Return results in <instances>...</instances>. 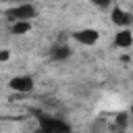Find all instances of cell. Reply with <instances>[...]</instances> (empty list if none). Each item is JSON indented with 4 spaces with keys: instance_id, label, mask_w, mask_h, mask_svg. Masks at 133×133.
I'll use <instances>...</instances> for the list:
<instances>
[{
    "instance_id": "1",
    "label": "cell",
    "mask_w": 133,
    "mask_h": 133,
    "mask_svg": "<svg viewBox=\"0 0 133 133\" xmlns=\"http://www.w3.org/2000/svg\"><path fill=\"white\" fill-rule=\"evenodd\" d=\"M4 17H6L8 23H15V21H33L37 17V6L31 4V2H19V4L10 6L4 12Z\"/></svg>"
},
{
    "instance_id": "2",
    "label": "cell",
    "mask_w": 133,
    "mask_h": 133,
    "mask_svg": "<svg viewBox=\"0 0 133 133\" xmlns=\"http://www.w3.org/2000/svg\"><path fill=\"white\" fill-rule=\"evenodd\" d=\"M73 39L81 46H96L98 39H100V31L91 29V27H83V29H77L73 33Z\"/></svg>"
},
{
    "instance_id": "3",
    "label": "cell",
    "mask_w": 133,
    "mask_h": 133,
    "mask_svg": "<svg viewBox=\"0 0 133 133\" xmlns=\"http://www.w3.org/2000/svg\"><path fill=\"white\" fill-rule=\"evenodd\" d=\"M33 85H35L33 77H29V75H17V77H12L8 81V87L12 91H17V94H29L33 89Z\"/></svg>"
},
{
    "instance_id": "4",
    "label": "cell",
    "mask_w": 133,
    "mask_h": 133,
    "mask_svg": "<svg viewBox=\"0 0 133 133\" xmlns=\"http://www.w3.org/2000/svg\"><path fill=\"white\" fill-rule=\"evenodd\" d=\"M39 129L42 131H69L71 127L64 121H56L50 116H39Z\"/></svg>"
},
{
    "instance_id": "5",
    "label": "cell",
    "mask_w": 133,
    "mask_h": 133,
    "mask_svg": "<svg viewBox=\"0 0 133 133\" xmlns=\"http://www.w3.org/2000/svg\"><path fill=\"white\" fill-rule=\"evenodd\" d=\"M112 23L114 25H118V27H129L131 23H133V15L129 12V10H123V8H112Z\"/></svg>"
},
{
    "instance_id": "6",
    "label": "cell",
    "mask_w": 133,
    "mask_h": 133,
    "mask_svg": "<svg viewBox=\"0 0 133 133\" xmlns=\"http://www.w3.org/2000/svg\"><path fill=\"white\" fill-rule=\"evenodd\" d=\"M114 46L116 48H131L133 46V31L129 27H123L121 31H116L114 35Z\"/></svg>"
},
{
    "instance_id": "7",
    "label": "cell",
    "mask_w": 133,
    "mask_h": 133,
    "mask_svg": "<svg viewBox=\"0 0 133 133\" xmlns=\"http://www.w3.org/2000/svg\"><path fill=\"white\" fill-rule=\"evenodd\" d=\"M31 21H15V23H10V33L12 35H25V33H29L31 31Z\"/></svg>"
},
{
    "instance_id": "8",
    "label": "cell",
    "mask_w": 133,
    "mask_h": 133,
    "mask_svg": "<svg viewBox=\"0 0 133 133\" xmlns=\"http://www.w3.org/2000/svg\"><path fill=\"white\" fill-rule=\"evenodd\" d=\"M50 56H52L54 60H64V58L71 56V48H69L66 44H62V46H54L52 52H50Z\"/></svg>"
},
{
    "instance_id": "9",
    "label": "cell",
    "mask_w": 133,
    "mask_h": 133,
    "mask_svg": "<svg viewBox=\"0 0 133 133\" xmlns=\"http://www.w3.org/2000/svg\"><path fill=\"white\" fill-rule=\"evenodd\" d=\"M87 2L94 4V6H100V8H108L112 4V0H87Z\"/></svg>"
},
{
    "instance_id": "10",
    "label": "cell",
    "mask_w": 133,
    "mask_h": 133,
    "mask_svg": "<svg viewBox=\"0 0 133 133\" xmlns=\"http://www.w3.org/2000/svg\"><path fill=\"white\" fill-rule=\"evenodd\" d=\"M10 58V52L8 50H0V62H6Z\"/></svg>"
},
{
    "instance_id": "11",
    "label": "cell",
    "mask_w": 133,
    "mask_h": 133,
    "mask_svg": "<svg viewBox=\"0 0 133 133\" xmlns=\"http://www.w3.org/2000/svg\"><path fill=\"white\" fill-rule=\"evenodd\" d=\"M15 2H17V0H15Z\"/></svg>"
}]
</instances>
